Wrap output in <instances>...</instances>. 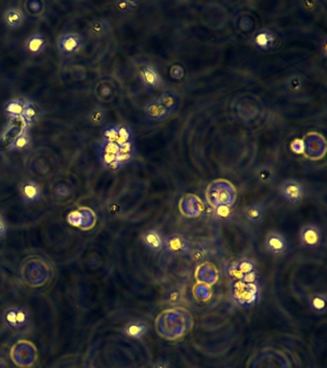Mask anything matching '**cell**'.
<instances>
[{
    "label": "cell",
    "instance_id": "6da1fadb",
    "mask_svg": "<svg viewBox=\"0 0 327 368\" xmlns=\"http://www.w3.org/2000/svg\"><path fill=\"white\" fill-rule=\"evenodd\" d=\"M194 319L188 310L183 307H174L163 311L155 321L158 335L167 341L182 338L192 330Z\"/></svg>",
    "mask_w": 327,
    "mask_h": 368
},
{
    "label": "cell",
    "instance_id": "7a4b0ae2",
    "mask_svg": "<svg viewBox=\"0 0 327 368\" xmlns=\"http://www.w3.org/2000/svg\"><path fill=\"white\" fill-rule=\"evenodd\" d=\"M178 105L179 96L177 93L167 90L144 107L145 118L151 123L163 122L176 112Z\"/></svg>",
    "mask_w": 327,
    "mask_h": 368
},
{
    "label": "cell",
    "instance_id": "3957f363",
    "mask_svg": "<svg viewBox=\"0 0 327 368\" xmlns=\"http://www.w3.org/2000/svg\"><path fill=\"white\" fill-rule=\"evenodd\" d=\"M205 197L214 209L231 208L237 200V189L227 179L219 178L208 184Z\"/></svg>",
    "mask_w": 327,
    "mask_h": 368
},
{
    "label": "cell",
    "instance_id": "277c9868",
    "mask_svg": "<svg viewBox=\"0 0 327 368\" xmlns=\"http://www.w3.org/2000/svg\"><path fill=\"white\" fill-rule=\"evenodd\" d=\"M231 293L237 304L250 308L256 304L260 297V291L257 284L236 281L232 285Z\"/></svg>",
    "mask_w": 327,
    "mask_h": 368
},
{
    "label": "cell",
    "instance_id": "5b68a950",
    "mask_svg": "<svg viewBox=\"0 0 327 368\" xmlns=\"http://www.w3.org/2000/svg\"><path fill=\"white\" fill-rule=\"evenodd\" d=\"M227 273L234 282L242 281L257 284L258 281L256 267L252 261L248 259H242L229 263L227 266Z\"/></svg>",
    "mask_w": 327,
    "mask_h": 368
},
{
    "label": "cell",
    "instance_id": "8992f818",
    "mask_svg": "<svg viewBox=\"0 0 327 368\" xmlns=\"http://www.w3.org/2000/svg\"><path fill=\"white\" fill-rule=\"evenodd\" d=\"M303 154L310 160L318 161L326 156L327 152V140L320 132L309 131L302 138Z\"/></svg>",
    "mask_w": 327,
    "mask_h": 368
},
{
    "label": "cell",
    "instance_id": "52a82bcc",
    "mask_svg": "<svg viewBox=\"0 0 327 368\" xmlns=\"http://www.w3.org/2000/svg\"><path fill=\"white\" fill-rule=\"evenodd\" d=\"M252 44L258 50L269 52L281 46V36L277 31L269 28L260 29L253 33Z\"/></svg>",
    "mask_w": 327,
    "mask_h": 368
},
{
    "label": "cell",
    "instance_id": "ba28073f",
    "mask_svg": "<svg viewBox=\"0 0 327 368\" xmlns=\"http://www.w3.org/2000/svg\"><path fill=\"white\" fill-rule=\"evenodd\" d=\"M280 196L292 204L300 203L304 200L307 195L305 184L296 178H289L284 180L279 186Z\"/></svg>",
    "mask_w": 327,
    "mask_h": 368
},
{
    "label": "cell",
    "instance_id": "9c48e42d",
    "mask_svg": "<svg viewBox=\"0 0 327 368\" xmlns=\"http://www.w3.org/2000/svg\"><path fill=\"white\" fill-rule=\"evenodd\" d=\"M85 45L84 38L75 32H67L59 36L57 46L59 52L64 57L74 56L83 49Z\"/></svg>",
    "mask_w": 327,
    "mask_h": 368
},
{
    "label": "cell",
    "instance_id": "30bf717a",
    "mask_svg": "<svg viewBox=\"0 0 327 368\" xmlns=\"http://www.w3.org/2000/svg\"><path fill=\"white\" fill-rule=\"evenodd\" d=\"M139 81L145 89L154 90L163 86V77L160 70L150 63H144L139 67Z\"/></svg>",
    "mask_w": 327,
    "mask_h": 368
},
{
    "label": "cell",
    "instance_id": "8fae6325",
    "mask_svg": "<svg viewBox=\"0 0 327 368\" xmlns=\"http://www.w3.org/2000/svg\"><path fill=\"white\" fill-rule=\"evenodd\" d=\"M179 212L186 218L195 219L201 216L204 211V203L195 194H185L178 203Z\"/></svg>",
    "mask_w": 327,
    "mask_h": 368
},
{
    "label": "cell",
    "instance_id": "7c38bea8",
    "mask_svg": "<svg viewBox=\"0 0 327 368\" xmlns=\"http://www.w3.org/2000/svg\"><path fill=\"white\" fill-rule=\"evenodd\" d=\"M264 247L268 253L274 256H281L287 252L289 245L282 233L273 230L265 237Z\"/></svg>",
    "mask_w": 327,
    "mask_h": 368
},
{
    "label": "cell",
    "instance_id": "4fadbf2b",
    "mask_svg": "<svg viewBox=\"0 0 327 368\" xmlns=\"http://www.w3.org/2000/svg\"><path fill=\"white\" fill-rule=\"evenodd\" d=\"M24 50L32 57H37L44 53L48 47V39L45 34L36 32L29 35L23 44Z\"/></svg>",
    "mask_w": 327,
    "mask_h": 368
},
{
    "label": "cell",
    "instance_id": "5bb4252c",
    "mask_svg": "<svg viewBox=\"0 0 327 368\" xmlns=\"http://www.w3.org/2000/svg\"><path fill=\"white\" fill-rule=\"evenodd\" d=\"M322 238H323L322 230L318 226L312 224L303 226L299 233V239L301 245L302 246L308 248H313L318 246L321 244Z\"/></svg>",
    "mask_w": 327,
    "mask_h": 368
},
{
    "label": "cell",
    "instance_id": "9a60e30c",
    "mask_svg": "<svg viewBox=\"0 0 327 368\" xmlns=\"http://www.w3.org/2000/svg\"><path fill=\"white\" fill-rule=\"evenodd\" d=\"M195 278L198 283L213 286L219 280V271L215 265L209 262H204L197 267Z\"/></svg>",
    "mask_w": 327,
    "mask_h": 368
},
{
    "label": "cell",
    "instance_id": "2e32d148",
    "mask_svg": "<svg viewBox=\"0 0 327 368\" xmlns=\"http://www.w3.org/2000/svg\"><path fill=\"white\" fill-rule=\"evenodd\" d=\"M3 22L8 30H17L25 22V14L16 6L8 7L3 13Z\"/></svg>",
    "mask_w": 327,
    "mask_h": 368
},
{
    "label": "cell",
    "instance_id": "e0dca14e",
    "mask_svg": "<svg viewBox=\"0 0 327 368\" xmlns=\"http://www.w3.org/2000/svg\"><path fill=\"white\" fill-rule=\"evenodd\" d=\"M5 319L12 329L24 328L29 321V314L23 308H11L7 311Z\"/></svg>",
    "mask_w": 327,
    "mask_h": 368
},
{
    "label": "cell",
    "instance_id": "ac0fdd59",
    "mask_svg": "<svg viewBox=\"0 0 327 368\" xmlns=\"http://www.w3.org/2000/svg\"><path fill=\"white\" fill-rule=\"evenodd\" d=\"M20 195L25 203H35L42 199V189L35 180H26L20 187Z\"/></svg>",
    "mask_w": 327,
    "mask_h": 368
},
{
    "label": "cell",
    "instance_id": "d6986e66",
    "mask_svg": "<svg viewBox=\"0 0 327 368\" xmlns=\"http://www.w3.org/2000/svg\"><path fill=\"white\" fill-rule=\"evenodd\" d=\"M164 247L173 254H184L189 250V242L180 234H172L164 238Z\"/></svg>",
    "mask_w": 327,
    "mask_h": 368
},
{
    "label": "cell",
    "instance_id": "ffe728a7",
    "mask_svg": "<svg viewBox=\"0 0 327 368\" xmlns=\"http://www.w3.org/2000/svg\"><path fill=\"white\" fill-rule=\"evenodd\" d=\"M143 244L151 250L161 251L164 247V238L156 229L146 230L142 235Z\"/></svg>",
    "mask_w": 327,
    "mask_h": 368
},
{
    "label": "cell",
    "instance_id": "44dd1931",
    "mask_svg": "<svg viewBox=\"0 0 327 368\" xmlns=\"http://www.w3.org/2000/svg\"><path fill=\"white\" fill-rule=\"evenodd\" d=\"M41 116H42V111L38 104L33 100H27L25 108L21 115V117L23 121L25 122L26 125L28 126L35 125L41 118Z\"/></svg>",
    "mask_w": 327,
    "mask_h": 368
},
{
    "label": "cell",
    "instance_id": "7402d4cb",
    "mask_svg": "<svg viewBox=\"0 0 327 368\" xmlns=\"http://www.w3.org/2000/svg\"><path fill=\"white\" fill-rule=\"evenodd\" d=\"M137 156V147L135 142L134 143H128L120 146L119 152L117 154L116 162L119 166V168L123 166L128 165L131 162H133L136 159Z\"/></svg>",
    "mask_w": 327,
    "mask_h": 368
},
{
    "label": "cell",
    "instance_id": "603a6c76",
    "mask_svg": "<svg viewBox=\"0 0 327 368\" xmlns=\"http://www.w3.org/2000/svg\"><path fill=\"white\" fill-rule=\"evenodd\" d=\"M31 135L28 129H23L14 139L10 143L7 150L10 152H19L28 149L31 145Z\"/></svg>",
    "mask_w": 327,
    "mask_h": 368
},
{
    "label": "cell",
    "instance_id": "cb8c5ba5",
    "mask_svg": "<svg viewBox=\"0 0 327 368\" xmlns=\"http://www.w3.org/2000/svg\"><path fill=\"white\" fill-rule=\"evenodd\" d=\"M111 31L110 22L105 18H98L92 21L88 28V33L92 38H101Z\"/></svg>",
    "mask_w": 327,
    "mask_h": 368
},
{
    "label": "cell",
    "instance_id": "d4e9b609",
    "mask_svg": "<svg viewBox=\"0 0 327 368\" xmlns=\"http://www.w3.org/2000/svg\"><path fill=\"white\" fill-rule=\"evenodd\" d=\"M309 307L317 315H323L327 311V294L316 292L309 297Z\"/></svg>",
    "mask_w": 327,
    "mask_h": 368
},
{
    "label": "cell",
    "instance_id": "484cf974",
    "mask_svg": "<svg viewBox=\"0 0 327 368\" xmlns=\"http://www.w3.org/2000/svg\"><path fill=\"white\" fill-rule=\"evenodd\" d=\"M244 216L251 223H259L265 216V209L260 203H252L244 209Z\"/></svg>",
    "mask_w": 327,
    "mask_h": 368
},
{
    "label": "cell",
    "instance_id": "4316f807",
    "mask_svg": "<svg viewBox=\"0 0 327 368\" xmlns=\"http://www.w3.org/2000/svg\"><path fill=\"white\" fill-rule=\"evenodd\" d=\"M26 99L21 97H16L7 102L4 106V111L7 115L12 117L21 116L25 108Z\"/></svg>",
    "mask_w": 327,
    "mask_h": 368
},
{
    "label": "cell",
    "instance_id": "83f0119b",
    "mask_svg": "<svg viewBox=\"0 0 327 368\" xmlns=\"http://www.w3.org/2000/svg\"><path fill=\"white\" fill-rule=\"evenodd\" d=\"M135 142V133L132 127H129L125 124H119L117 125V144L119 146L128 144V143H134Z\"/></svg>",
    "mask_w": 327,
    "mask_h": 368
},
{
    "label": "cell",
    "instance_id": "f1b7e54d",
    "mask_svg": "<svg viewBox=\"0 0 327 368\" xmlns=\"http://www.w3.org/2000/svg\"><path fill=\"white\" fill-rule=\"evenodd\" d=\"M235 25L243 33H250L254 29L255 22L251 14L249 13H240L235 19Z\"/></svg>",
    "mask_w": 327,
    "mask_h": 368
},
{
    "label": "cell",
    "instance_id": "f546056e",
    "mask_svg": "<svg viewBox=\"0 0 327 368\" xmlns=\"http://www.w3.org/2000/svg\"><path fill=\"white\" fill-rule=\"evenodd\" d=\"M193 295L199 301H202V302L208 301L212 297L211 286H208L202 283H197L193 287Z\"/></svg>",
    "mask_w": 327,
    "mask_h": 368
},
{
    "label": "cell",
    "instance_id": "4dcf8cb0",
    "mask_svg": "<svg viewBox=\"0 0 327 368\" xmlns=\"http://www.w3.org/2000/svg\"><path fill=\"white\" fill-rule=\"evenodd\" d=\"M127 335L134 339H139L145 335L147 332V326L142 321H133L130 322L125 328Z\"/></svg>",
    "mask_w": 327,
    "mask_h": 368
},
{
    "label": "cell",
    "instance_id": "1f68e13d",
    "mask_svg": "<svg viewBox=\"0 0 327 368\" xmlns=\"http://www.w3.org/2000/svg\"><path fill=\"white\" fill-rule=\"evenodd\" d=\"M285 87L291 93H299L304 89V79L300 74L290 75L285 81Z\"/></svg>",
    "mask_w": 327,
    "mask_h": 368
},
{
    "label": "cell",
    "instance_id": "d6a6232c",
    "mask_svg": "<svg viewBox=\"0 0 327 368\" xmlns=\"http://www.w3.org/2000/svg\"><path fill=\"white\" fill-rule=\"evenodd\" d=\"M256 177L261 183L269 184L274 180V178L276 177V173H275L274 168L270 166H261L257 170Z\"/></svg>",
    "mask_w": 327,
    "mask_h": 368
},
{
    "label": "cell",
    "instance_id": "836d02e7",
    "mask_svg": "<svg viewBox=\"0 0 327 368\" xmlns=\"http://www.w3.org/2000/svg\"><path fill=\"white\" fill-rule=\"evenodd\" d=\"M107 117V111L102 107H96L90 111L88 114V120L92 125H101Z\"/></svg>",
    "mask_w": 327,
    "mask_h": 368
},
{
    "label": "cell",
    "instance_id": "e575fe53",
    "mask_svg": "<svg viewBox=\"0 0 327 368\" xmlns=\"http://www.w3.org/2000/svg\"><path fill=\"white\" fill-rule=\"evenodd\" d=\"M101 141L117 142V125H110L103 129Z\"/></svg>",
    "mask_w": 327,
    "mask_h": 368
},
{
    "label": "cell",
    "instance_id": "d590c367",
    "mask_svg": "<svg viewBox=\"0 0 327 368\" xmlns=\"http://www.w3.org/2000/svg\"><path fill=\"white\" fill-rule=\"evenodd\" d=\"M119 149H120V146L117 143H114V142L100 141V143L98 145V152L111 153V154H114V155L118 154Z\"/></svg>",
    "mask_w": 327,
    "mask_h": 368
},
{
    "label": "cell",
    "instance_id": "8d00e7d4",
    "mask_svg": "<svg viewBox=\"0 0 327 368\" xmlns=\"http://www.w3.org/2000/svg\"><path fill=\"white\" fill-rule=\"evenodd\" d=\"M170 76L174 80H181L185 76V69L180 64H173L169 70Z\"/></svg>",
    "mask_w": 327,
    "mask_h": 368
},
{
    "label": "cell",
    "instance_id": "74e56055",
    "mask_svg": "<svg viewBox=\"0 0 327 368\" xmlns=\"http://www.w3.org/2000/svg\"><path fill=\"white\" fill-rule=\"evenodd\" d=\"M140 5V2L136 1H119L116 2V7L118 10L122 12H128V11H134L136 10Z\"/></svg>",
    "mask_w": 327,
    "mask_h": 368
},
{
    "label": "cell",
    "instance_id": "f35d334b",
    "mask_svg": "<svg viewBox=\"0 0 327 368\" xmlns=\"http://www.w3.org/2000/svg\"><path fill=\"white\" fill-rule=\"evenodd\" d=\"M292 152L297 153V154H302L303 153V141L300 138H296L293 140V142L291 143L290 146Z\"/></svg>",
    "mask_w": 327,
    "mask_h": 368
},
{
    "label": "cell",
    "instance_id": "ab89813d",
    "mask_svg": "<svg viewBox=\"0 0 327 368\" xmlns=\"http://www.w3.org/2000/svg\"><path fill=\"white\" fill-rule=\"evenodd\" d=\"M6 232H7V224L3 216L0 214V239L4 238V236L6 235Z\"/></svg>",
    "mask_w": 327,
    "mask_h": 368
}]
</instances>
